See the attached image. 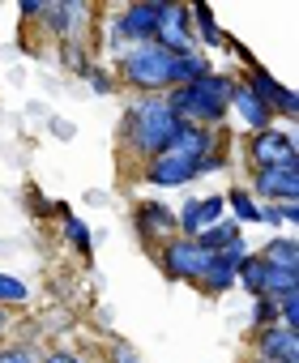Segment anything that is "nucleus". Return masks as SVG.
I'll return each mask as SVG.
<instances>
[{
	"mask_svg": "<svg viewBox=\"0 0 299 363\" xmlns=\"http://www.w3.org/2000/svg\"><path fill=\"white\" fill-rule=\"evenodd\" d=\"M231 116L239 120V128H244V133H261V128H269V124H273L269 107L252 94V86H248L244 77H235V90H231Z\"/></svg>",
	"mask_w": 299,
	"mask_h": 363,
	"instance_id": "dca6fc26",
	"label": "nucleus"
},
{
	"mask_svg": "<svg viewBox=\"0 0 299 363\" xmlns=\"http://www.w3.org/2000/svg\"><path fill=\"white\" fill-rule=\"evenodd\" d=\"M43 9H47V0H22V5H18V13H22V18H30V22H39V18H43Z\"/></svg>",
	"mask_w": 299,
	"mask_h": 363,
	"instance_id": "e433bc0d",
	"label": "nucleus"
},
{
	"mask_svg": "<svg viewBox=\"0 0 299 363\" xmlns=\"http://www.w3.org/2000/svg\"><path fill=\"white\" fill-rule=\"evenodd\" d=\"M0 363H39V346L9 337V342H0Z\"/></svg>",
	"mask_w": 299,
	"mask_h": 363,
	"instance_id": "cd10ccee",
	"label": "nucleus"
},
{
	"mask_svg": "<svg viewBox=\"0 0 299 363\" xmlns=\"http://www.w3.org/2000/svg\"><path fill=\"white\" fill-rule=\"evenodd\" d=\"M256 257H261L265 265H273V269H295V274H299V240H295V235H269V240L256 248Z\"/></svg>",
	"mask_w": 299,
	"mask_h": 363,
	"instance_id": "a211bd4d",
	"label": "nucleus"
},
{
	"mask_svg": "<svg viewBox=\"0 0 299 363\" xmlns=\"http://www.w3.org/2000/svg\"><path fill=\"white\" fill-rule=\"evenodd\" d=\"M218 218H227V206H222V193H201V197H184L176 206V231L197 240L205 227H214Z\"/></svg>",
	"mask_w": 299,
	"mask_h": 363,
	"instance_id": "ddd939ff",
	"label": "nucleus"
},
{
	"mask_svg": "<svg viewBox=\"0 0 299 363\" xmlns=\"http://www.w3.org/2000/svg\"><path fill=\"white\" fill-rule=\"evenodd\" d=\"M210 257H214V252H205V248H201L197 240H188V235H176V240H167L163 248H154V261H159L163 278L188 282V286L201 282V274L210 269Z\"/></svg>",
	"mask_w": 299,
	"mask_h": 363,
	"instance_id": "0eeeda50",
	"label": "nucleus"
},
{
	"mask_svg": "<svg viewBox=\"0 0 299 363\" xmlns=\"http://www.w3.org/2000/svg\"><path fill=\"white\" fill-rule=\"evenodd\" d=\"M26 210L39 214V218H47V214H60V201H43L39 189H26Z\"/></svg>",
	"mask_w": 299,
	"mask_h": 363,
	"instance_id": "72a5a7b5",
	"label": "nucleus"
},
{
	"mask_svg": "<svg viewBox=\"0 0 299 363\" xmlns=\"http://www.w3.org/2000/svg\"><path fill=\"white\" fill-rule=\"evenodd\" d=\"M231 90H235V73H205L201 82H188V86H176L167 90V107L176 111L180 124H197V128H227L231 120Z\"/></svg>",
	"mask_w": 299,
	"mask_h": 363,
	"instance_id": "f03ea898",
	"label": "nucleus"
},
{
	"mask_svg": "<svg viewBox=\"0 0 299 363\" xmlns=\"http://www.w3.org/2000/svg\"><path fill=\"white\" fill-rule=\"evenodd\" d=\"M39 363H90L77 346H64V342H52L39 350Z\"/></svg>",
	"mask_w": 299,
	"mask_h": 363,
	"instance_id": "c756f323",
	"label": "nucleus"
},
{
	"mask_svg": "<svg viewBox=\"0 0 299 363\" xmlns=\"http://www.w3.org/2000/svg\"><path fill=\"white\" fill-rule=\"evenodd\" d=\"M244 240V227L235 223V218H218L214 227H205L201 235H197V244L205 248V252H222V248H231V244H239Z\"/></svg>",
	"mask_w": 299,
	"mask_h": 363,
	"instance_id": "4be33fe9",
	"label": "nucleus"
},
{
	"mask_svg": "<svg viewBox=\"0 0 299 363\" xmlns=\"http://www.w3.org/2000/svg\"><path fill=\"white\" fill-rule=\"evenodd\" d=\"M188 18H193V39H197V48L210 56V52H231V35L218 26V18H214V9L210 5H188Z\"/></svg>",
	"mask_w": 299,
	"mask_h": 363,
	"instance_id": "f3484780",
	"label": "nucleus"
},
{
	"mask_svg": "<svg viewBox=\"0 0 299 363\" xmlns=\"http://www.w3.org/2000/svg\"><path fill=\"white\" fill-rule=\"evenodd\" d=\"M39 26H43V35L56 39V43H90V48H94L98 9L86 5V0H47Z\"/></svg>",
	"mask_w": 299,
	"mask_h": 363,
	"instance_id": "20e7f679",
	"label": "nucleus"
},
{
	"mask_svg": "<svg viewBox=\"0 0 299 363\" xmlns=\"http://www.w3.org/2000/svg\"><path fill=\"white\" fill-rule=\"evenodd\" d=\"M222 206H227V218H235L239 227H261V201H256L244 184L227 189V193H222Z\"/></svg>",
	"mask_w": 299,
	"mask_h": 363,
	"instance_id": "6ab92c4d",
	"label": "nucleus"
},
{
	"mask_svg": "<svg viewBox=\"0 0 299 363\" xmlns=\"http://www.w3.org/2000/svg\"><path fill=\"white\" fill-rule=\"evenodd\" d=\"M252 359H265V363H299V333L286 329V325H261L252 329Z\"/></svg>",
	"mask_w": 299,
	"mask_h": 363,
	"instance_id": "4468645a",
	"label": "nucleus"
},
{
	"mask_svg": "<svg viewBox=\"0 0 299 363\" xmlns=\"http://www.w3.org/2000/svg\"><path fill=\"white\" fill-rule=\"evenodd\" d=\"M252 329H261V325H273L278 320V303L269 299V295H261V299H252Z\"/></svg>",
	"mask_w": 299,
	"mask_h": 363,
	"instance_id": "473e14b6",
	"label": "nucleus"
},
{
	"mask_svg": "<svg viewBox=\"0 0 299 363\" xmlns=\"http://www.w3.org/2000/svg\"><path fill=\"white\" fill-rule=\"evenodd\" d=\"M205 73H214V60L205 56V52H188V56H176V69H171V77H176V86H188V82H201ZM171 86V90H176Z\"/></svg>",
	"mask_w": 299,
	"mask_h": 363,
	"instance_id": "393cba45",
	"label": "nucleus"
},
{
	"mask_svg": "<svg viewBox=\"0 0 299 363\" xmlns=\"http://www.w3.org/2000/svg\"><path fill=\"white\" fill-rule=\"evenodd\" d=\"M176 69V56L163 52L159 43H132L120 60H111V73H115V86L132 90L137 99H150V94H167L176 86L171 77Z\"/></svg>",
	"mask_w": 299,
	"mask_h": 363,
	"instance_id": "7ed1b4c3",
	"label": "nucleus"
},
{
	"mask_svg": "<svg viewBox=\"0 0 299 363\" xmlns=\"http://www.w3.org/2000/svg\"><path fill=\"white\" fill-rule=\"evenodd\" d=\"M244 167L265 171V167H299V141L295 128L269 124L261 133H244Z\"/></svg>",
	"mask_w": 299,
	"mask_h": 363,
	"instance_id": "39448f33",
	"label": "nucleus"
},
{
	"mask_svg": "<svg viewBox=\"0 0 299 363\" xmlns=\"http://www.w3.org/2000/svg\"><path fill=\"white\" fill-rule=\"evenodd\" d=\"M252 248H248V240H239V244H231V248H222V252H214L210 257V269L201 274V282H197V291L201 295H210V299H222V295H231L235 291V274H239V265H244V257H248Z\"/></svg>",
	"mask_w": 299,
	"mask_h": 363,
	"instance_id": "9b49d317",
	"label": "nucleus"
},
{
	"mask_svg": "<svg viewBox=\"0 0 299 363\" xmlns=\"http://www.w3.org/2000/svg\"><path fill=\"white\" fill-rule=\"evenodd\" d=\"M115 22H120V35L124 43H154V30H159V0H128V5L115 9Z\"/></svg>",
	"mask_w": 299,
	"mask_h": 363,
	"instance_id": "2eb2a0df",
	"label": "nucleus"
},
{
	"mask_svg": "<svg viewBox=\"0 0 299 363\" xmlns=\"http://www.w3.org/2000/svg\"><path fill=\"white\" fill-rule=\"evenodd\" d=\"M180 133V120L176 111L167 107L163 94H150V99H132L120 116V128H115V150L120 158H132L137 167L145 158H154L163 154Z\"/></svg>",
	"mask_w": 299,
	"mask_h": 363,
	"instance_id": "f257e3e1",
	"label": "nucleus"
},
{
	"mask_svg": "<svg viewBox=\"0 0 299 363\" xmlns=\"http://www.w3.org/2000/svg\"><path fill=\"white\" fill-rule=\"evenodd\" d=\"M231 167V145H218V150H210L205 158H197V179L201 175H218V171H227Z\"/></svg>",
	"mask_w": 299,
	"mask_h": 363,
	"instance_id": "7c9ffc66",
	"label": "nucleus"
},
{
	"mask_svg": "<svg viewBox=\"0 0 299 363\" xmlns=\"http://www.w3.org/2000/svg\"><path fill=\"white\" fill-rule=\"evenodd\" d=\"M13 329H18V312L0 308V342H9V337H13Z\"/></svg>",
	"mask_w": 299,
	"mask_h": 363,
	"instance_id": "c9c22d12",
	"label": "nucleus"
},
{
	"mask_svg": "<svg viewBox=\"0 0 299 363\" xmlns=\"http://www.w3.org/2000/svg\"><path fill=\"white\" fill-rule=\"evenodd\" d=\"M261 206L273 201H299V167H265V171H248L244 184Z\"/></svg>",
	"mask_w": 299,
	"mask_h": 363,
	"instance_id": "f8f14e48",
	"label": "nucleus"
},
{
	"mask_svg": "<svg viewBox=\"0 0 299 363\" xmlns=\"http://www.w3.org/2000/svg\"><path fill=\"white\" fill-rule=\"evenodd\" d=\"M56 218H60V235H64V244H69V248L90 265V257H94V231H90L77 214H69L64 206H60V214H56Z\"/></svg>",
	"mask_w": 299,
	"mask_h": 363,
	"instance_id": "aec40b11",
	"label": "nucleus"
},
{
	"mask_svg": "<svg viewBox=\"0 0 299 363\" xmlns=\"http://www.w3.org/2000/svg\"><path fill=\"white\" fill-rule=\"evenodd\" d=\"M261 227H269L273 235H295V227H299V201L261 206Z\"/></svg>",
	"mask_w": 299,
	"mask_h": 363,
	"instance_id": "412c9836",
	"label": "nucleus"
},
{
	"mask_svg": "<svg viewBox=\"0 0 299 363\" xmlns=\"http://www.w3.org/2000/svg\"><path fill=\"white\" fill-rule=\"evenodd\" d=\"M47 128H52L56 141H73L77 137V124L73 120H60V116H47Z\"/></svg>",
	"mask_w": 299,
	"mask_h": 363,
	"instance_id": "f704fd0d",
	"label": "nucleus"
},
{
	"mask_svg": "<svg viewBox=\"0 0 299 363\" xmlns=\"http://www.w3.org/2000/svg\"><path fill=\"white\" fill-rule=\"evenodd\" d=\"M273 303H278V325H286V329L299 333V291H286V295H278Z\"/></svg>",
	"mask_w": 299,
	"mask_h": 363,
	"instance_id": "2f4dec72",
	"label": "nucleus"
},
{
	"mask_svg": "<svg viewBox=\"0 0 299 363\" xmlns=\"http://www.w3.org/2000/svg\"><path fill=\"white\" fill-rule=\"evenodd\" d=\"M56 65L69 77H86V69L94 65V48L90 43H56Z\"/></svg>",
	"mask_w": 299,
	"mask_h": 363,
	"instance_id": "5701e85b",
	"label": "nucleus"
},
{
	"mask_svg": "<svg viewBox=\"0 0 299 363\" xmlns=\"http://www.w3.org/2000/svg\"><path fill=\"white\" fill-rule=\"evenodd\" d=\"M265 278H269V265H265L256 252H248L244 265H239V274H235V286H244L252 299H261V295H265Z\"/></svg>",
	"mask_w": 299,
	"mask_h": 363,
	"instance_id": "a878e982",
	"label": "nucleus"
},
{
	"mask_svg": "<svg viewBox=\"0 0 299 363\" xmlns=\"http://www.w3.org/2000/svg\"><path fill=\"white\" fill-rule=\"evenodd\" d=\"M30 299H35V291H30L26 278H18V274H9V269H0V308L22 312Z\"/></svg>",
	"mask_w": 299,
	"mask_h": 363,
	"instance_id": "b1692460",
	"label": "nucleus"
},
{
	"mask_svg": "<svg viewBox=\"0 0 299 363\" xmlns=\"http://www.w3.org/2000/svg\"><path fill=\"white\" fill-rule=\"evenodd\" d=\"M154 43L171 56H188V52H201L197 39H193V18H188V5L180 0H159V30H154Z\"/></svg>",
	"mask_w": 299,
	"mask_h": 363,
	"instance_id": "9d476101",
	"label": "nucleus"
},
{
	"mask_svg": "<svg viewBox=\"0 0 299 363\" xmlns=\"http://www.w3.org/2000/svg\"><path fill=\"white\" fill-rule=\"evenodd\" d=\"M137 179H141L145 189H159V193H171V189H188L193 179H197V158H188L184 150L167 145L163 154L145 158V162L137 167Z\"/></svg>",
	"mask_w": 299,
	"mask_h": 363,
	"instance_id": "423d86ee",
	"label": "nucleus"
},
{
	"mask_svg": "<svg viewBox=\"0 0 299 363\" xmlns=\"http://www.w3.org/2000/svg\"><path fill=\"white\" fill-rule=\"evenodd\" d=\"M248 86H252V94L269 107V116H273V124L282 120L286 128H295V116H299V99H295V90L290 86H282L269 69H261V65H248L244 73H239Z\"/></svg>",
	"mask_w": 299,
	"mask_h": 363,
	"instance_id": "1a4fd4ad",
	"label": "nucleus"
},
{
	"mask_svg": "<svg viewBox=\"0 0 299 363\" xmlns=\"http://www.w3.org/2000/svg\"><path fill=\"white\" fill-rule=\"evenodd\" d=\"M103 363H145V354H141L128 337H107V346H103Z\"/></svg>",
	"mask_w": 299,
	"mask_h": 363,
	"instance_id": "bb28decb",
	"label": "nucleus"
},
{
	"mask_svg": "<svg viewBox=\"0 0 299 363\" xmlns=\"http://www.w3.org/2000/svg\"><path fill=\"white\" fill-rule=\"evenodd\" d=\"M248 363H265V359H248Z\"/></svg>",
	"mask_w": 299,
	"mask_h": 363,
	"instance_id": "4c0bfd02",
	"label": "nucleus"
},
{
	"mask_svg": "<svg viewBox=\"0 0 299 363\" xmlns=\"http://www.w3.org/2000/svg\"><path fill=\"white\" fill-rule=\"evenodd\" d=\"M94 94H115L120 86H115V73H111V65H103V60H94L90 69H86V77H81Z\"/></svg>",
	"mask_w": 299,
	"mask_h": 363,
	"instance_id": "c85d7f7f",
	"label": "nucleus"
},
{
	"mask_svg": "<svg viewBox=\"0 0 299 363\" xmlns=\"http://www.w3.org/2000/svg\"><path fill=\"white\" fill-rule=\"evenodd\" d=\"M132 235L154 252V248H163L167 240H176L180 231H176V206H167L163 197H141L137 206H132Z\"/></svg>",
	"mask_w": 299,
	"mask_h": 363,
	"instance_id": "6e6552de",
	"label": "nucleus"
}]
</instances>
